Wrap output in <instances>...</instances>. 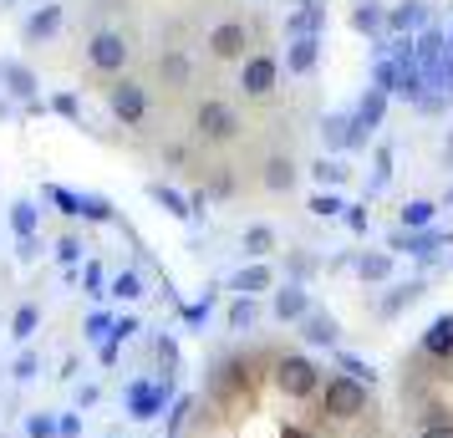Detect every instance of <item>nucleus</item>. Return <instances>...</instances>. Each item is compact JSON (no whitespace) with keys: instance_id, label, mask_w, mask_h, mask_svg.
Segmentation results:
<instances>
[{"instance_id":"f257e3e1","label":"nucleus","mask_w":453,"mask_h":438,"mask_svg":"<svg viewBox=\"0 0 453 438\" xmlns=\"http://www.w3.org/2000/svg\"><path fill=\"white\" fill-rule=\"evenodd\" d=\"M321 408L331 418H342V423H357L372 408V388H362L347 373H331V377H321Z\"/></svg>"},{"instance_id":"f03ea898","label":"nucleus","mask_w":453,"mask_h":438,"mask_svg":"<svg viewBox=\"0 0 453 438\" xmlns=\"http://www.w3.org/2000/svg\"><path fill=\"white\" fill-rule=\"evenodd\" d=\"M275 388L290 397V403H306V397L321 393V367L301 352H286L275 357Z\"/></svg>"},{"instance_id":"7ed1b4c3","label":"nucleus","mask_w":453,"mask_h":438,"mask_svg":"<svg viewBox=\"0 0 453 438\" xmlns=\"http://www.w3.org/2000/svg\"><path fill=\"white\" fill-rule=\"evenodd\" d=\"M168 397H173V377H133L127 382V393H123V408L127 418H138V423H148V418H158L168 408Z\"/></svg>"},{"instance_id":"20e7f679","label":"nucleus","mask_w":453,"mask_h":438,"mask_svg":"<svg viewBox=\"0 0 453 438\" xmlns=\"http://www.w3.org/2000/svg\"><path fill=\"white\" fill-rule=\"evenodd\" d=\"M194 133H199L204 143H229V138L240 133V112L229 103H219V97H209V103H199V112H194Z\"/></svg>"},{"instance_id":"39448f33","label":"nucleus","mask_w":453,"mask_h":438,"mask_svg":"<svg viewBox=\"0 0 453 438\" xmlns=\"http://www.w3.org/2000/svg\"><path fill=\"white\" fill-rule=\"evenodd\" d=\"M367 127H357V118L347 112H331L326 123H321V143H326V158L331 153H347V148H367Z\"/></svg>"},{"instance_id":"423d86ee","label":"nucleus","mask_w":453,"mask_h":438,"mask_svg":"<svg viewBox=\"0 0 453 438\" xmlns=\"http://www.w3.org/2000/svg\"><path fill=\"white\" fill-rule=\"evenodd\" d=\"M275 82H280V62H275V57H265V51L245 57V72H240L245 97H270V92H275Z\"/></svg>"},{"instance_id":"0eeeda50","label":"nucleus","mask_w":453,"mask_h":438,"mask_svg":"<svg viewBox=\"0 0 453 438\" xmlns=\"http://www.w3.org/2000/svg\"><path fill=\"white\" fill-rule=\"evenodd\" d=\"M107 107H112V118L127 127H138L148 118V92L138 82H118L112 92H107Z\"/></svg>"},{"instance_id":"6e6552de","label":"nucleus","mask_w":453,"mask_h":438,"mask_svg":"<svg viewBox=\"0 0 453 438\" xmlns=\"http://www.w3.org/2000/svg\"><path fill=\"white\" fill-rule=\"evenodd\" d=\"M87 62L97 66V72H123L127 66V36H118V31H97V36L87 42Z\"/></svg>"},{"instance_id":"1a4fd4ad","label":"nucleus","mask_w":453,"mask_h":438,"mask_svg":"<svg viewBox=\"0 0 453 438\" xmlns=\"http://www.w3.org/2000/svg\"><path fill=\"white\" fill-rule=\"evenodd\" d=\"M306 311H311V291L306 286H296V280H290V286H280V291H270V316H275V321H306Z\"/></svg>"},{"instance_id":"9d476101","label":"nucleus","mask_w":453,"mask_h":438,"mask_svg":"<svg viewBox=\"0 0 453 438\" xmlns=\"http://www.w3.org/2000/svg\"><path fill=\"white\" fill-rule=\"evenodd\" d=\"M209 51L219 57V62H234V57H245L250 51V31L240 21H219L209 31Z\"/></svg>"},{"instance_id":"9b49d317","label":"nucleus","mask_w":453,"mask_h":438,"mask_svg":"<svg viewBox=\"0 0 453 438\" xmlns=\"http://www.w3.org/2000/svg\"><path fill=\"white\" fill-rule=\"evenodd\" d=\"M388 245L392 250H403V255H423V260H428L438 245H453V234L449 230H397Z\"/></svg>"},{"instance_id":"f8f14e48","label":"nucleus","mask_w":453,"mask_h":438,"mask_svg":"<svg viewBox=\"0 0 453 438\" xmlns=\"http://www.w3.org/2000/svg\"><path fill=\"white\" fill-rule=\"evenodd\" d=\"M229 291L234 296H265V291H275V271H270L265 260H255V265L229 275Z\"/></svg>"},{"instance_id":"ddd939ff","label":"nucleus","mask_w":453,"mask_h":438,"mask_svg":"<svg viewBox=\"0 0 453 438\" xmlns=\"http://www.w3.org/2000/svg\"><path fill=\"white\" fill-rule=\"evenodd\" d=\"M423 357L433 362H449L453 357V316H433L428 332H423Z\"/></svg>"},{"instance_id":"4468645a","label":"nucleus","mask_w":453,"mask_h":438,"mask_svg":"<svg viewBox=\"0 0 453 438\" xmlns=\"http://www.w3.org/2000/svg\"><path fill=\"white\" fill-rule=\"evenodd\" d=\"M316 62H321V36H290V51H286L290 77H306V72H316Z\"/></svg>"},{"instance_id":"2eb2a0df","label":"nucleus","mask_w":453,"mask_h":438,"mask_svg":"<svg viewBox=\"0 0 453 438\" xmlns=\"http://www.w3.org/2000/svg\"><path fill=\"white\" fill-rule=\"evenodd\" d=\"M423 291H428L423 280H403V286H392V291L382 296V301H377V316H382V321H392V316H403V311L412 306V301H423Z\"/></svg>"},{"instance_id":"dca6fc26","label":"nucleus","mask_w":453,"mask_h":438,"mask_svg":"<svg viewBox=\"0 0 453 438\" xmlns=\"http://www.w3.org/2000/svg\"><path fill=\"white\" fill-rule=\"evenodd\" d=\"M301 336H306L311 347H336L342 327H336V316H331V311H306V321H301Z\"/></svg>"},{"instance_id":"f3484780","label":"nucleus","mask_w":453,"mask_h":438,"mask_svg":"<svg viewBox=\"0 0 453 438\" xmlns=\"http://www.w3.org/2000/svg\"><path fill=\"white\" fill-rule=\"evenodd\" d=\"M0 82L11 87V97H21V103H31V97H36V72H31V66H21V62H5V66H0Z\"/></svg>"},{"instance_id":"a211bd4d","label":"nucleus","mask_w":453,"mask_h":438,"mask_svg":"<svg viewBox=\"0 0 453 438\" xmlns=\"http://www.w3.org/2000/svg\"><path fill=\"white\" fill-rule=\"evenodd\" d=\"M62 31V5H42L31 21H26V42H46V36H57Z\"/></svg>"},{"instance_id":"6ab92c4d","label":"nucleus","mask_w":453,"mask_h":438,"mask_svg":"<svg viewBox=\"0 0 453 438\" xmlns=\"http://www.w3.org/2000/svg\"><path fill=\"white\" fill-rule=\"evenodd\" d=\"M260 179H265V188H270V194H290V188H296V164L275 153V158L265 164V173H260Z\"/></svg>"},{"instance_id":"aec40b11","label":"nucleus","mask_w":453,"mask_h":438,"mask_svg":"<svg viewBox=\"0 0 453 438\" xmlns=\"http://www.w3.org/2000/svg\"><path fill=\"white\" fill-rule=\"evenodd\" d=\"M351 118H357V127H367V133H372V127H382V118H388V92H377V87H372Z\"/></svg>"},{"instance_id":"412c9836","label":"nucleus","mask_w":453,"mask_h":438,"mask_svg":"<svg viewBox=\"0 0 453 438\" xmlns=\"http://www.w3.org/2000/svg\"><path fill=\"white\" fill-rule=\"evenodd\" d=\"M255 321H260V301L255 296H234L229 301V332H255Z\"/></svg>"},{"instance_id":"4be33fe9","label":"nucleus","mask_w":453,"mask_h":438,"mask_svg":"<svg viewBox=\"0 0 453 438\" xmlns=\"http://www.w3.org/2000/svg\"><path fill=\"white\" fill-rule=\"evenodd\" d=\"M423 21H428V5H423V0H403V5L388 16V26L397 31V36H403V31H418Z\"/></svg>"},{"instance_id":"5701e85b","label":"nucleus","mask_w":453,"mask_h":438,"mask_svg":"<svg viewBox=\"0 0 453 438\" xmlns=\"http://www.w3.org/2000/svg\"><path fill=\"white\" fill-rule=\"evenodd\" d=\"M148 199L153 204H164L173 219H194V209H188V199L179 194V188H168V184H148Z\"/></svg>"},{"instance_id":"b1692460","label":"nucleus","mask_w":453,"mask_h":438,"mask_svg":"<svg viewBox=\"0 0 453 438\" xmlns=\"http://www.w3.org/2000/svg\"><path fill=\"white\" fill-rule=\"evenodd\" d=\"M433 219H438L433 199H408L403 204V230H433Z\"/></svg>"},{"instance_id":"393cba45","label":"nucleus","mask_w":453,"mask_h":438,"mask_svg":"<svg viewBox=\"0 0 453 438\" xmlns=\"http://www.w3.org/2000/svg\"><path fill=\"white\" fill-rule=\"evenodd\" d=\"M321 26H326V11H321V5H301V11L286 21V31L290 36H316Z\"/></svg>"},{"instance_id":"a878e982","label":"nucleus","mask_w":453,"mask_h":438,"mask_svg":"<svg viewBox=\"0 0 453 438\" xmlns=\"http://www.w3.org/2000/svg\"><path fill=\"white\" fill-rule=\"evenodd\" d=\"M280 245V234L270 230V225H250L245 230V250H250V260H265L270 250Z\"/></svg>"},{"instance_id":"bb28decb","label":"nucleus","mask_w":453,"mask_h":438,"mask_svg":"<svg viewBox=\"0 0 453 438\" xmlns=\"http://www.w3.org/2000/svg\"><path fill=\"white\" fill-rule=\"evenodd\" d=\"M36 327H42V306H31V301L16 306V316H11V336H16V342H31Z\"/></svg>"},{"instance_id":"cd10ccee","label":"nucleus","mask_w":453,"mask_h":438,"mask_svg":"<svg viewBox=\"0 0 453 438\" xmlns=\"http://www.w3.org/2000/svg\"><path fill=\"white\" fill-rule=\"evenodd\" d=\"M11 230L21 234V240H36V204L31 199H16L11 204Z\"/></svg>"},{"instance_id":"c85d7f7f","label":"nucleus","mask_w":453,"mask_h":438,"mask_svg":"<svg viewBox=\"0 0 453 438\" xmlns=\"http://www.w3.org/2000/svg\"><path fill=\"white\" fill-rule=\"evenodd\" d=\"M107 296H112V301H138V296H143V275H138V271L112 275V286H107Z\"/></svg>"},{"instance_id":"c756f323","label":"nucleus","mask_w":453,"mask_h":438,"mask_svg":"<svg viewBox=\"0 0 453 438\" xmlns=\"http://www.w3.org/2000/svg\"><path fill=\"white\" fill-rule=\"evenodd\" d=\"M311 173H316V184H331V188H336V184H347L351 168L342 164V158H316V164H311Z\"/></svg>"},{"instance_id":"7c9ffc66","label":"nucleus","mask_w":453,"mask_h":438,"mask_svg":"<svg viewBox=\"0 0 453 438\" xmlns=\"http://www.w3.org/2000/svg\"><path fill=\"white\" fill-rule=\"evenodd\" d=\"M357 275H362V280H388L392 275V255L382 250V255H362V260H357Z\"/></svg>"},{"instance_id":"2f4dec72","label":"nucleus","mask_w":453,"mask_h":438,"mask_svg":"<svg viewBox=\"0 0 453 438\" xmlns=\"http://www.w3.org/2000/svg\"><path fill=\"white\" fill-rule=\"evenodd\" d=\"M336 367H342L347 377H357L362 388H377V373H372V367L362 362V357H351V352H336Z\"/></svg>"},{"instance_id":"473e14b6","label":"nucleus","mask_w":453,"mask_h":438,"mask_svg":"<svg viewBox=\"0 0 453 438\" xmlns=\"http://www.w3.org/2000/svg\"><path fill=\"white\" fill-rule=\"evenodd\" d=\"M46 199L62 209V214H72V219H82V194H72V188L62 184H46Z\"/></svg>"},{"instance_id":"72a5a7b5","label":"nucleus","mask_w":453,"mask_h":438,"mask_svg":"<svg viewBox=\"0 0 453 438\" xmlns=\"http://www.w3.org/2000/svg\"><path fill=\"white\" fill-rule=\"evenodd\" d=\"M82 219H92V225H112V199H103V194H82Z\"/></svg>"},{"instance_id":"f704fd0d","label":"nucleus","mask_w":453,"mask_h":438,"mask_svg":"<svg viewBox=\"0 0 453 438\" xmlns=\"http://www.w3.org/2000/svg\"><path fill=\"white\" fill-rule=\"evenodd\" d=\"M153 357H158V367H164V377H173V373H179V342H173V336H158V342H153Z\"/></svg>"},{"instance_id":"c9c22d12","label":"nucleus","mask_w":453,"mask_h":438,"mask_svg":"<svg viewBox=\"0 0 453 438\" xmlns=\"http://www.w3.org/2000/svg\"><path fill=\"white\" fill-rule=\"evenodd\" d=\"M372 87H377V92H397V62H392V57H382V62H377V72H372Z\"/></svg>"},{"instance_id":"e433bc0d","label":"nucleus","mask_w":453,"mask_h":438,"mask_svg":"<svg viewBox=\"0 0 453 438\" xmlns=\"http://www.w3.org/2000/svg\"><path fill=\"white\" fill-rule=\"evenodd\" d=\"M311 214H316V219H336V214H342V209H347V204H342V199H336V194H311Z\"/></svg>"},{"instance_id":"4c0bfd02","label":"nucleus","mask_w":453,"mask_h":438,"mask_svg":"<svg viewBox=\"0 0 453 438\" xmlns=\"http://www.w3.org/2000/svg\"><path fill=\"white\" fill-rule=\"evenodd\" d=\"M133 332H143V321H138V316H112V332H107V342H112V347H123Z\"/></svg>"},{"instance_id":"58836bf2","label":"nucleus","mask_w":453,"mask_h":438,"mask_svg":"<svg viewBox=\"0 0 453 438\" xmlns=\"http://www.w3.org/2000/svg\"><path fill=\"white\" fill-rule=\"evenodd\" d=\"M188 418H194V397H179V403H173V413H168V438H179L184 434V423Z\"/></svg>"},{"instance_id":"ea45409f","label":"nucleus","mask_w":453,"mask_h":438,"mask_svg":"<svg viewBox=\"0 0 453 438\" xmlns=\"http://www.w3.org/2000/svg\"><path fill=\"white\" fill-rule=\"evenodd\" d=\"M36 373H42V357L36 352H21L16 362H11V377H16V382H31Z\"/></svg>"},{"instance_id":"a19ab883","label":"nucleus","mask_w":453,"mask_h":438,"mask_svg":"<svg viewBox=\"0 0 453 438\" xmlns=\"http://www.w3.org/2000/svg\"><path fill=\"white\" fill-rule=\"evenodd\" d=\"M26 438H57V418L51 413H31L26 418Z\"/></svg>"},{"instance_id":"79ce46f5","label":"nucleus","mask_w":453,"mask_h":438,"mask_svg":"<svg viewBox=\"0 0 453 438\" xmlns=\"http://www.w3.org/2000/svg\"><path fill=\"white\" fill-rule=\"evenodd\" d=\"M388 179H392V153H388V148H377V173H372L367 194H377V188H388Z\"/></svg>"},{"instance_id":"37998d69","label":"nucleus","mask_w":453,"mask_h":438,"mask_svg":"<svg viewBox=\"0 0 453 438\" xmlns=\"http://www.w3.org/2000/svg\"><path fill=\"white\" fill-rule=\"evenodd\" d=\"M82 240H77V234H66V240H57V260H62V265H77V260H82Z\"/></svg>"},{"instance_id":"c03bdc74","label":"nucleus","mask_w":453,"mask_h":438,"mask_svg":"<svg viewBox=\"0 0 453 438\" xmlns=\"http://www.w3.org/2000/svg\"><path fill=\"white\" fill-rule=\"evenodd\" d=\"M342 219H347L351 234H367L372 230V219H367V209H362V204H347V209H342Z\"/></svg>"},{"instance_id":"a18cd8bd","label":"nucleus","mask_w":453,"mask_h":438,"mask_svg":"<svg viewBox=\"0 0 453 438\" xmlns=\"http://www.w3.org/2000/svg\"><path fill=\"white\" fill-rule=\"evenodd\" d=\"M82 286H87V296H107V291H103L107 280H103V265H97V260H87V271H82Z\"/></svg>"},{"instance_id":"49530a36","label":"nucleus","mask_w":453,"mask_h":438,"mask_svg":"<svg viewBox=\"0 0 453 438\" xmlns=\"http://www.w3.org/2000/svg\"><path fill=\"white\" fill-rule=\"evenodd\" d=\"M107 332H112V316H107V311L87 316V336H92V342H107Z\"/></svg>"},{"instance_id":"de8ad7c7","label":"nucleus","mask_w":453,"mask_h":438,"mask_svg":"<svg viewBox=\"0 0 453 438\" xmlns=\"http://www.w3.org/2000/svg\"><path fill=\"white\" fill-rule=\"evenodd\" d=\"M351 26H357V31H362V36H367V31H377V26H382V16H377V11H372V5H362V11H357V16H351Z\"/></svg>"},{"instance_id":"09e8293b","label":"nucleus","mask_w":453,"mask_h":438,"mask_svg":"<svg viewBox=\"0 0 453 438\" xmlns=\"http://www.w3.org/2000/svg\"><path fill=\"white\" fill-rule=\"evenodd\" d=\"M57 438H82V418L62 413V418H57Z\"/></svg>"},{"instance_id":"8fccbe9b","label":"nucleus","mask_w":453,"mask_h":438,"mask_svg":"<svg viewBox=\"0 0 453 438\" xmlns=\"http://www.w3.org/2000/svg\"><path fill=\"white\" fill-rule=\"evenodd\" d=\"M418 438H453V418H433V423H423V434Z\"/></svg>"},{"instance_id":"3c124183","label":"nucleus","mask_w":453,"mask_h":438,"mask_svg":"<svg viewBox=\"0 0 453 438\" xmlns=\"http://www.w3.org/2000/svg\"><path fill=\"white\" fill-rule=\"evenodd\" d=\"M209 306H214V296H209V301H199V306H184V321H188V327H204Z\"/></svg>"},{"instance_id":"603ef678","label":"nucleus","mask_w":453,"mask_h":438,"mask_svg":"<svg viewBox=\"0 0 453 438\" xmlns=\"http://www.w3.org/2000/svg\"><path fill=\"white\" fill-rule=\"evenodd\" d=\"M164 72L173 77V82H184V77H188V62H184V57H164Z\"/></svg>"},{"instance_id":"864d4df0","label":"nucleus","mask_w":453,"mask_h":438,"mask_svg":"<svg viewBox=\"0 0 453 438\" xmlns=\"http://www.w3.org/2000/svg\"><path fill=\"white\" fill-rule=\"evenodd\" d=\"M57 112H62V118H82V107H77V97H72V92H62V97H57Z\"/></svg>"},{"instance_id":"5fc2aeb1","label":"nucleus","mask_w":453,"mask_h":438,"mask_svg":"<svg viewBox=\"0 0 453 438\" xmlns=\"http://www.w3.org/2000/svg\"><path fill=\"white\" fill-rule=\"evenodd\" d=\"M97 397H103V393H97V388H92V382H87L82 393H77V403H82V408H92V403H97Z\"/></svg>"},{"instance_id":"6e6d98bb","label":"nucleus","mask_w":453,"mask_h":438,"mask_svg":"<svg viewBox=\"0 0 453 438\" xmlns=\"http://www.w3.org/2000/svg\"><path fill=\"white\" fill-rule=\"evenodd\" d=\"M443 158H449V164H453V133H449V143H443Z\"/></svg>"},{"instance_id":"4d7b16f0","label":"nucleus","mask_w":453,"mask_h":438,"mask_svg":"<svg viewBox=\"0 0 453 438\" xmlns=\"http://www.w3.org/2000/svg\"><path fill=\"white\" fill-rule=\"evenodd\" d=\"M449 204H453V188H449Z\"/></svg>"}]
</instances>
